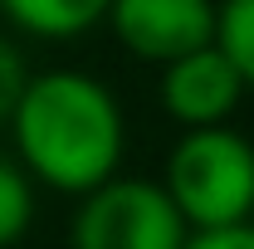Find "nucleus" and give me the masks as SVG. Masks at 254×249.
<instances>
[{"label": "nucleus", "mask_w": 254, "mask_h": 249, "mask_svg": "<svg viewBox=\"0 0 254 249\" xmlns=\"http://www.w3.org/2000/svg\"><path fill=\"white\" fill-rule=\"evenodd\" d=\"M5 123L15 137L20 166L39 186L59 195H83L108 176H118L127 147L123 108L108 83L78 68L30 73Z\"/></svg>", "instance_id": "f257e3e1"}, {"label": "nucleus", "mask_w": 254, "mask_h": 249, "mask_svg": "<svg viewBox=\"0 0 254 249\" xmlns=\"http://www.w3.org/2000/svg\"><path fill=\"white\" fill-rule=\"evenodd\" d=\"M161 186L186 230H220L254 220V142L230 123L186 127L166 152Z\"/></svg>", "instance_id": "f03ea898"}, {"label": "nucleus", "mask_w": 254, "mask_h": 249, "mask_svg": "<svg viewBox=\"0 0 254 249\" xmlns=\"http://www.w3.org/2000/svg\"><path fill=\"white\" fill-rule=\"evenodd\" d=\"M186 235L190 230L166 186L147 176H108L103 186L83 190L68 225L73 249H181Z\"/></svg>", "instance_id": "7ed1b4c3"}, {"label": "nucleus", "mask_w": 254, "mask_h": 249, "mask_svg": "<svg viewBox=\"0 0 254 249\" xmlns=\"http://www.w3.org/2000/svg\"><path fill=\"white\" fill-rule=\"evenodd\" d=\"M103 20L132 59L161 68L215 39V0H108Z\"/></svg>", "instance_id": "20e7f679"}, {"label": "nucleus", "mask_w": 254, "mask_h": 249, "mask_svg": "<svg viewBox=\"0 0 254 249\" xmlns=\"http://www.w3.org/2000/svg\"><path fill=\"white\" fill-rule=\"evenodd\" d=\"M245 93H250L245 78L215 49V39L200 44V49H190V54H181V59H171V63H161L157 98H161V108H166V118L181 123V127L230 123Z\"/></svg>", "instance_id": "39448f33"}, {"label": "nucleus", "mask_w": 254, "mask_h": 249, "mask_svg": "<svg viewBox=\"0 0 254 249\" xmlns=\"http://www.w3.org/2000/svg\"><path fill=\"white\" fill-rule=\"evenodd\" d=\"M5 20L34 39H78L108 15V0H0Z\"/></svg>", "instance_id": "423d86ee"}, {"label": "nucleus", "mask_w": 254, "mask_h": 249, "mask_svg": "<svg viewBox=\"0 0 254 249\" xmlns=\"http://www.w3.org/2000/svg\"><path fill=\"white\" fill-rule=\"evenodd\" d=\"M215 49L235 63L245 88H254V0H220L215 5Z\"/></svg>", "instance_id": "0eeeda50"}, {"label": "nucleus", "mask_w": 254, "mask_h": 249, "mask_svg": "<svg viewBox=\"0 0 254 249\" xmlns=\"http://www.w3.org/2000/svg\"><path fill=\"white\" fill-rule=\"evenodd\" d=\"M34 225V181L20 161L0 156V249L20 245Z\"/></svg>", "instance_id": "6e6552de"}, {"label": "nucleus", "mask_w": 254, "mask_h": 249, "mask_svg": "<svg viewBox=\"0 0 254 249\" xmlns=\"http://www.w3.org/2000/svg\"><path fill=\"white\" fill-rule=\"evenodd\" d=\"M181 249H254V220L220 225V230H190Z\"/></svg>", "instance_id": "1a4fd4ad"}, {"label": "nucleus", "mask_w": 254, "mask_h": 249, "mask_svg": "<svg viewBox=\"0 0 254 249\" xmlns=\"http://www.w3.org/2000/svg\"><path fill=\"white\" fill-rule=\"evenodd\" d=\"M25 78H30V68L20 59V49H15L10 39H0V123L10 118V108H15V98L25 88Z\"/></svg>", "instance_id": "9d476101"}]
</instances>
